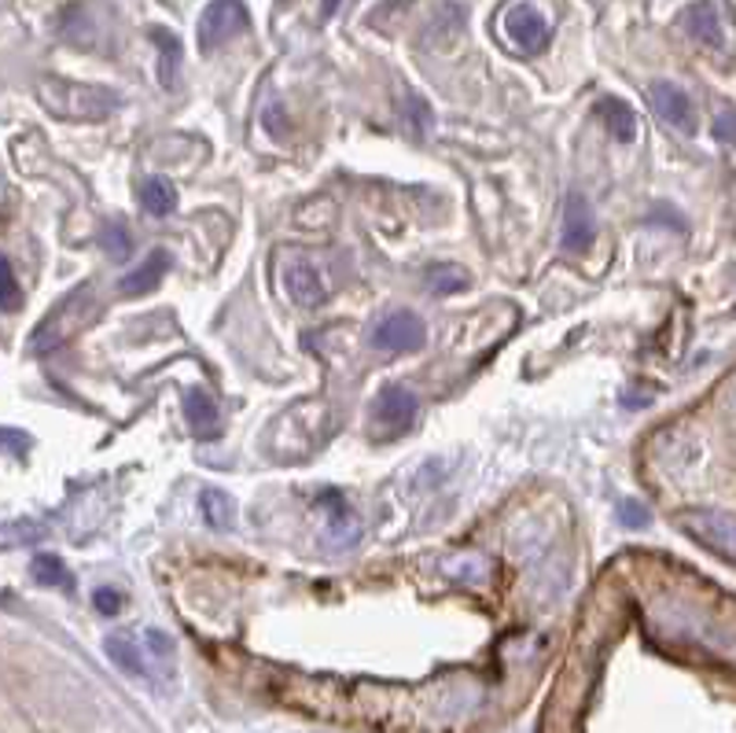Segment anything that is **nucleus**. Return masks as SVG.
<instances>
[{
	"label": "nucleus",
	"instance_id": "f257e3e1",
	"mask_svg": "<svg viewBox=\"0 0 736 733\" xmlns=\"http://www.w3.org/2000/svg\"><path fill=\"white\" fill-rule=\"evenodd\" d=\"M41 103L60 119L71 122H100L119 108L122 96L103 89V85H77V82H41Z\"/></svg>",
	"mask_w": 736,
	"mask_h": 733
},
{
	"label": "nucleus",
	"instance_id": "f03ea898",
	"mask_svg": "<svg viewBox=\"0 0 736 733\" xmlns=\"http://www.w3.org/2000/svg\"><path fill=\"white\" fill-rule=\"evenodd\" d=\"M368 343L383 354H416V351H424V343H428V325H424L413 310H394L372 328Z\"/></svg>",
	"mask_w": 736,
	"mask_h": 733
},
{
	"label": "nucleus",
	"instance_id": "7ed1b4c3",
	"mask_svg": "<svg viewBox=\"0 0 736 733\" xmlns=\"http://www.w3.org/2000/svg\"><path fill=\"white\" fill-rule=\"evenodd\" d=\"M247 26V8L244 0H210L199 15V52H218L221 45H229L232 37Z\"/></svg>",
	"mask_w": 736,
	"mask_h": 733
},
{
	"label": "nucleus",
	"instance_id": "20e7f679",
	"mask_svg": "<svg viewBox=\"0 0 736 733\" xmlns=\"http://www.w3.org/2000/svg\"><path fill=\"white\" fill-rule=\"evenodd\" d=\"M674 520L685 535L696 538V542L711 546L714 553L736 557V520L733 516L711 513V509H685V513H677Z\"/></svg>",
	"mask_w": 736,
	"mask_h": 733
},
{
	"label": "nucleus",
	"instance_id": "39448f33",
	"mask_svg": "<svg viewBox=\"0 0 736 733\" xmlns=\"http://www.w3.org/2000/svg\"><path fill=\"white\" fill-rule=\"evenodd\" d=\"M280 281H284V292L292 303L306 306V310H314V306H321L328 298V288L321 281V273H317L314 258H306L303 251H292V255H284V269H280Z\"/></svg>",
	"mask_w": 736,
	"mask_h": 733
},
{
	"label": "nucleus",
	"instance_id": "423d86ee",
	"mask_svg": "<svg viewBox=\"0 0 736 733\" xmlns=\"http://www.w3.org/2000/svg\"><path fill=\"white\" fill-rule=\"evenodd\" d=\"M501 30H505V37L512 45L519 48V52H527V56H535V52H545V45H549V37H552V30H549V19L538 12L535 4H512L508 12H505V19H501Z\"/></svg>",
	"mask_w": 736,
	"mask_h": 733
},
{
	"label": "nucleus",
	"instance_id": "0eeeda50",
	"mask_svg": "<svg viewBox=\"0 0 736 733\" xmlns=\"http://www.w3.org/2000/svg\"><path fill=\"white\" fill-rule=\"evenodd\" d=\"M93 295V288L89 284H82L77 288V292H71L60 303V310H52L45 317L41 325H37V332L30 335V354H45V351H56V346H60L66 335L74 332V321H77V310H82V303L85 298Z\"/></svg>",
	"mask_w": 736,
	"mask_h": 733
},
{
	"label": "nucleus",
	"instance_id": "6e6552de",
	"mask_svg": "<svg viewBox=\"0 0 736 733\" xmlns=\"http://www.w3.org/2000/svg\"><path fill=\"white\" fill-rule=\"evenodd\" d=\"M597 236V218L593 207L582 192H567V204H564V229H560V240H564L567 251H586Z\"/></svg>",
	"mask_w": 736,
	"mask_h": 733
},
{
	"label": "nucleus",
	"instance_id": "1a4fd4ad",
	"mask_svg": "<svg viewBox=\"0 0 736 733\" xmlns=\"http://www.w3.org/2000/svg\"><path fill=\"white\" fill-rule=\"evenodd\" d=\"M648 96H652V108H655V114H660L666 125H674V130H682V133L696 130L692 100H689V93H685V89H677L674 82H652Z\"/></svg>",
	"mask_w": 736,
	"mask_h": 733
},
{
	"label": "nucleus",
	"instance_id": "9d476101",
	"mask_svg": "<svg viewBox=\"0 0 736 733\" xmlns=\"http://www.w3.org/2000/svg\"><path fill=\"white\" fill-rule=\"evenodd\" d=\"M372 413L387 424V436H398L416 417V394L405 391L402 383H387V388L376 394Z\"/></svg>",
	"mask_w": 736,
	"mask_h": 733
},
{
	"label": "nucleus",
	"instance_id": "9b49d317",
	"mask_svg": "<svg viewBox=\"0 0 736 733\" xmlns=\"http://www.w3.org/2000/svg\"><path fill=\"white\" fill-rule=\"evenodd\" d=\"M170 269H173L170 251L155 247L151 255L144 258V266L130 269V273L122 277V281H119V295H125V298H137V295H148V292H155V288L162 284V277H167Z\"/></svg>",
	"mask_w": 736,
	"mask_h": 733
},
{
	"label": "nucleus",
	"instance_id": "f8f14e48",
	"mask_svg": "<svg viewBox=\"0 0 736 733\" xmlns=\"http://www.w3.org/2000/svg\"><path fill=\"white\" fill-rule=\"evenodd\" d=\"M184 417H188V428L196 439L214 442L221 436V413H218L214 399H210L207 391L192 388L188 394H184Z\"/></svg>",
	"mask_w": 736,
	"mask_h": 733
},
{
	"label": "nucleus",
	"instance_id": "ddd939ff",
	"mask_svg": "<svg viewBox=\"0 0 736 733\" xmlns=\"http://www.w3.org/2000/svg\"><path fill=\"white\" fill-rule=\"evenodd\" d=\"M682 30L692 37L696 45H707V48H722V23H719V12H714L711 0H696L682 12Z\"/></svg>",
	"mask_w": 736,
	"mask_h": 733
},
{
	"label": "nucleus",
	"instance_id": "4468645a",
	"mask_svg": "<svg viewBox=\"0 0 736 733\" xmlns=\"http://www.w3.org/2000/svg\"><path fill=\"white\" fill-rule=\"evenodd\" d=\"M103 649H108V656L119 668L125 671V674H144V679H151V663H148V656L140 652V645L130 638V634H111L108 642H103Z\"/></svg>",
	"mask_w": 736,
	"mask_h": 733
},
{
	"label": "nucleus",
	"instance_id": "2eb2a0df",
	"mask_svg": "<svg viewBox=\"0 0 736 733\" xmlns=\"http://www.w3.org/2000/svg\"><path fill=\"white\" fill-rule=\"evenodd\" d=\"M199 513H203V524L210 530H229L236 524V501H232L225 490L218 487H207L199 494Z\"/></svg>",
	"mask_w": 736,
	"mask_h": 733
},
{
	"label": "nucleus",
	"instance_id": "dca6fc26",
	"mask_svg": "<svg viewBox=\"0 0 736 733\" xmlns=\"http://www.w3.org/2000/svg\"><path fill=\"white\" fill-rule=\"evenodd\" d=\"M597 114L604 119V125L612 130V137L618 144H629L637 137V114L629 111L626 100H615V96H608V100L597 103Z\"/></svg>",
	"mask_w": 736,
	"mask_h": 733
},
{
	"label": "nucleus",
	"instance_id": "f3484780",
	"mask_svg": "<svg viewBox=\"0 0 736 733\" xmlns=\"http://www.w3.org/2000/svg\"><path fill=\"white\" fill-rule=\"evenodd\" d=\"M151 41L159 45V78H162V89H173L177 85V74H181V41L177 34L162 30V26H151Z\"/></svg>",
	"mask_w": 736,
	"mask_h": 733
},
{
	"label": "nucleus",
	"instance_id": "a211bd4d",
	"mask_svg": "<svg viewBox=\"0 0 736 733\" xmlns=\"http://www.w3.org/2000/svg\"><path fill=\"white\" fill-rule=\"evenodd\" d=\"M140 204L148 215L155 218H167L173 207H177V192L167 178H144L140 181Z\"/></svg>",
	"mask_w": 736,
	"mask_h": 733
},
{
	"label": "nucleus",
	"instance_id": "6ab92c4d",
	"mask_svg": "<svg viewBox=\"0 0 736 733\" xmlns=\"http://www.w3.org/2000/svg\"><path fill=\"white\" fill-rule=\"evenodd\" d=\"M424 284L431 288V292L439 295H453V292H464L468 288V273H464L461 266H428V273H424Z\"/></svg>",
	"mask_w": 736,
	"mask_h": 733
},
{
	"label": "nucleus",
	"instance_id": "aec40b11",
	"mask_svg": "<svg viewBox=\"0 0 736 733\" xmlns=\"http://www.w3.org/2000/svg\"><path fill=\"white\" fill-rule=\"evenodd\" d=\"M30 575H34V583H41V586H63V590H71V572H66V564L60 557H48V553L34 557Z\"/></svg>",
	"mask_w": 736,
	"mask_h": 733
},
{
	"label": "nucleus",
	"instance_id": "412c9836",
	"mask_svg": "<svg viewBox=\"0 0 736 733\" xmlns=\"http://www.w3.org/2000/svg\"><path fill=\"white\" fill-rule=\"evenodd\" d=\"M100 244H103V251H108V255L114 258V262H125V258H130V251H133L130 229H125L122 221H114V225H103Z\"/></svg>",
	"mask_w": 736,
	"mask_h": 733
},
{
	"label": "nucleus",
	"instance_id": "4be33fe9",
	"mask_svg": "<svg viewBox=\"0 0 736 733\" xmlns=\"http://www.w3.org/2000/svg\"><path fill=\"white\" fill-rule=\"evenodd\" d=\"M405 103H409V108H413V114L405 111V125H409V130H413V137H424V133L431 130V108H428V103H424L416 93H409V100H405Z\"/></svg>",
	"mask_w": 736,
	"mask_h": 733
},
{
	"label": "nucleus",
	"instance_id": "5701e85b",
	"mask_svg": "<svg viewBox=\"0 0 736 733\" xmlns=\"http://www.w3.org/2000/svg\"><path fill=\"white\" fill-rule=\"evenodd\" d=\"M615 516H618V524H623V527H648V524H652V513H648L641 501H623V505L615 509Z\"/></svg>",
	"mask_w": 736,
	"mask_h": 733
},
{
	"label": "nucleus",
	"instance_id": "b1692460",
	"mask_svg": "<svg viewBox=\"0 0 736 733\" xmlns=\"http://www.w3.org/2000/svg\"><path fill=\"white\" fill-rule=\"evenodd\" d=\"M0 284H4V314H15L19 310V284H15V269L12 262H0Z\"/></svg>",
	"mask_w": 736,
	"mask_h": 733
},
{
	"label": "nucleus",
	"instance_id": "393cba45",
	"mask_svg": "<svg viewBox=\"0 0 736 733\" xmlns=\"http://www.w3.org/2000/svg\"><path fill=\"white\" fill-rule=\"evenodd\" d=\"M93 604L100 615H119L122 612V594L111 590V586H100V590L93 594Z\"/></svg>",
	"mask_w": 736,
	"mask_h": 733
},
{
	"label": "nucleus",
	"instance_id": "a878e982",
	"mask_svg": "<svg viewBox=\"0 0 736 733\" xmlns=\"http://www.w3.org/2000/svg\"><path fill=\"white\" fill-rule=\"evenodd\" d=\"M714 137L722 144H736V111H722L719 119H714Z\"/></svg>",
	"mask_w": 736,
	"mask_h": 733
},
{
	"label": "nucleus",
	"instance_id": "bb28decb",
	"mask_svg": "<svg viewBox=\"0 0 736 733\" xmlns=\"http://www.w3.org/2000/svg\"><path fill=\"white\" fill-rule=\"evenodd\" d=\"M280 103H273V108H269V114H266V130L273 133V137H284V130H280Z\"/></svg>",
	"mask_w": 736,
	"mask_h": 733
},
{
	"label": "nucleus",
	"instance_id": "cd10ccee",
	"mask_svg": "<svg viewBox=\"0 0 736 733\" xmlns=\"http://www.w3.org/2000/svg\"><path fill=\"white\" fill-rule=\"evenodd\" d=\"M339 4H343V0H324V15H335Z\"/></svg>",
	"mask_w": 736,
	"mask_h": 733
}]
</instances>
